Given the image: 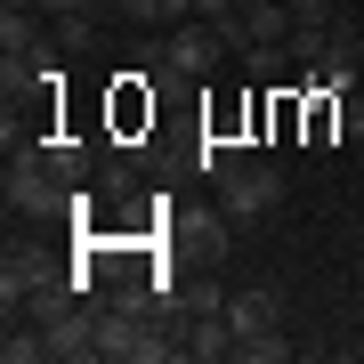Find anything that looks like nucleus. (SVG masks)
Returning a JSON list of instances; mask_svg holds the SVG:
<instances>
[{"label": "nucleus", "instance_id": "obj_1", "mask_svg": "<svg viewBox=\"0 0 364 364\" xmlns=\"http://www.w3.org/2000/svg\"><path fill=\"white\" fill-rule=\"evenodd\" d=\"M219 210H227L235 227H259V219H275V210H284V170L243 154V162H235L227 178H219Z\"/></svg>", "mask_w": 364, "mask_h": 364}, {"label": "nucleus", "instance_id": "obj_2", "mask_svg": "<svg viewBox=\"0 0 364 364\" xmlns=\"http://www.w3.org/2000/svg\"><path fill=\"white\" fill-rule=\"evenodd\" d=\"M219 57H227V33L210 25V16H186V25L162 33L154 65H162L170 81H210V73H219Z\"/></svg>", "mask_w": 364, "mask_h": 364}, {"label": "nucleus", "instance_id": "obj_3", "mask_svg": "<svg viewBox=\"0 0 364 364\" xmlns=\"http://www.w3.org/2000/svg\"><path fill=\"white\" fill-rule=\"evenodd\" d=\"M49 275H65L49 251H33V243L16 251V243H9V259H0V308H9V316H25V308H33V291L49 284Z\"/></svg>", "mask_w": 364, "mask_h": 364}, {"label": "nucleus", "instance_id": "obj_4", "mask_svg": "<svg viewBox=\"0 0 364 364\" xmlns=\"http://www.w3.org/2000/svg\"><path fill=\"white\" fill-rule=\"evenodd\" d=\"M227 324H235V356H251L259 340L284 332V316H275V291H235V299H227Z\"/></svg>", "mask_w": 364, "mask_h": 364}, {"label": "nucleus", "instance_id": "obj_5", "mask_svg": "<svg viewBox=\"0 0 364 364\" xmlns=\"http://www.w3.org/2000/svg\"><path fill=\"white\" fill-rule=\"evenodd\" d=\"M33 0H9L0 9V57H41V25H33Z\"/></svg>", "mask_w": 364, "mask_h": 364}, {"label": "nucleus", "instance_id": "obj_6", "mask_svg": "<svg viewBox=\"0 0 364 364\" xmlns=\"http://www.w3.org/2000/svg\"><path fill=\"white\" fill-rule=\"evenodd\" d=\"M291 25H340V0H284Z\"/></svg>", "mask_w": 364, "mask_h": 364}, {"label": "nucleus", "instance_id": "obj_7", "mask_svg": "<svg viewBox=\"0 0 364 364\" xmlns=\"http://www.w3.org/2000/svg\"><path fill=\"white\" fill-rule=\"evenodd\" d=\"M114 16H130V25H162V0H105Z\"/></svg>", "mask_w": 364, "mask_h": 364}, {"label": "nucleus", "instance_id": "obj_8", "mask_svg": "<svg viewBox=\"0 0 364 364\" xmlns=\"http://www.w3.org/2000/svg\"><path fill=\"white\" fill-rule=\"evenodd\" d=\"M340 130H348V138H364V90H348V97H340Z\"/></svg>", "mask_w": 364, "mask_h": 364}, {"label": "nucleus", "instance_id": "obj_9", "mask_svg": "<svg viewBox=\"0 0 364 364\" xmlns=\"http://www.w3.org/2000/svg\"><path fill=\"white\" fill-rule=\"evenodd\" d=\"M33 9H41V16H90L97 0H33Z\"/></svg>", "mask_w": 364, "mask_h": 364}, {"label": "nucleus", "instance_id": "obj_10", "mask_svg": "<svg viewBox=\"0 0 364 364\" xmlns=\"http://www.w3.org/2000/svg\"><path fill=\"white\" fill-rule=\"evenodd\" d=\"M195 16H210V25H219V16H235V0H195Z\"/></svg>", "mask_w": 364, "mask_h": 364}, {"label": "nucleus", "instance_id": "obj_11", "mask_svg": "<svg viewBox=\"0 0 364 364\" xmlns=\"http://www.w3.org/2000/svg\"><path fill=\"white\" fill-rule=\"evenodd\" d=\"M356 65H364V33H356Z\"/></svg>", "mask_w": 364, "mask_h": 364}]
</instances>
